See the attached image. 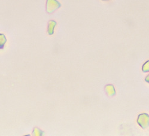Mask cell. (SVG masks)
I'll return each instance as SVG.
<instances>
[{
  "mask_svg": "<svg viewBox=\"0 0 149 136\" xmlns=\"http://www.w3.org/2000/svg\"><path fill=\"white\" fill-rule=\"evenodd\" d=\"M137 122L140 126L146 129L149 126V115L147 113H142L138 117Z\"/></svg>",
  "mask_w": 149,
  "mask_h": 136,
  "instance_id": "6da1fadb",
  "label": "cell"
},
{
  "mask_svg": "<svg viewBox=\"0 0 149 136\" xmlns=\"http://www.w3.org/2000/svg\"><path fill=\"white\" fill-rule=\"evenodd\" d=\"M61 4L56 0H47V11L49 13L54 12L55 10L59 8Z\"/></svg>",
  "mask_w": 149,
  "mask_h": 136,
  "instance_id": "7a4b0ae2",
  "label": "cell"
},
{
  "mask_svg": "<svg viewBox=\"0 0 149 136\" xmlns=\"http://www.w3.org/2000/svg\"><path fill=\"white\" fill-rule=\"evenodd\" d=\"M105 92L109 97H113L116 94L115 89L112 85H108L105 86Z\"/></svg>",
  "mask_w": 149,
  "mask_h": 136,
  "instance_id": "3957f363",
  "label": "cell"
},
{
  "mask_svg": "<svg viewBox=\"0 0 149 136\" xmlns=\"http://www.w3.org/2000/svg\"><path fill=\"white\" fill-rule=\"evenodd\" d=\"M56 23L55 21H50L49 25V34H54V29L56 25Z\"/></svg>",
  "mask_w": 149,
  "mask_h": 136,
  "instance_id": "277c9868",
  "label": "cell"
},
{
  "mask_svg": "<svg viewBox=\"0 0 149 136\" xmlns=\"http://www.w3.org/2000/svg\"><path fill=\"white\" fill-rule=\"evenodd\" d=\"M142 70H143V71L144 73L149 72V60L147 61L146 63L143 65Z\"/></svg>",
  "mask_w": 149,
  "mask_h": 136,
  "instance_id": "5b68a950",
  "label": "cell"
},
{
  "mask_svg": "<svg viewBox=\"0 0 149 136\" xmlns=\"http://www.w3.org/2000/svg\"><path fill=\"white\" fill-rule=\"evenodd\" d=\"M145 80H146V82H147V83H149V75L145 78Z\"/></svg>",
  "mask_w": 149,
  "mask_h": 136,
  "instance_id": "8992f818",
  "label": "cell"
},
{
  "mask_svg": "<svg viewBox=\"0 0 149 136\" xmlns=\"http://www.w3.org/2000/svg\"><path fill=\"white\" fill-rule=\"evenodd\" d=\"M102 1H109V0H102Z\"/></svg>",
  "mask_w": 149,
  "mask_h": 136,
  "instance_id": "52a82bcc",
  "label": "cell"
}]
</instances>
